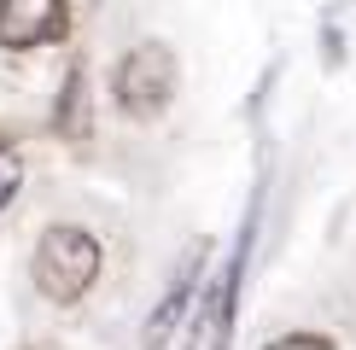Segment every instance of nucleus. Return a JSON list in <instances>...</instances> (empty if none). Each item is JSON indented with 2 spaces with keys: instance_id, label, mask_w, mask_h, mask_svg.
<instances>
[{
  "instance_id": "7",
  "label": "nucleus",
  "mask_w": 356,
  "mask_h": 350,
  "mask_svg": "<svg viewBox=\"0 0 356 350\" xmlns=\"http://www.w3.org/2000/svg\"><path fill=\"white\" fill-rule=\"evenodd\" d=\"M18 181H24V158L12 152V146H0V210L12 204V193H18Z\"/></svg>"
},
{
  "instance_id": "4",
  "label": "nucleus",
  "mask_w": 356,
  "mask_h": 350,
  "mask_svg": "<svg viewBox=\"0 0 356 350\" xmlns=\"http://www.w3.org/2000/svg\"><path fill=\"white\" fill-rule=\"evenodd\" d=\"M70 29V0H0V47H47Z\"/></svg>"
},
{
  "instance_id": "3",
  "label": "nucleus",
  "mask_w": 356,
  "mask_h": 350,
  "mask_svg": "<svg viewBox=\"0 0 356 350\" xmlns=\"http://www.w3.org/2000/svg\"><path fill=\"white\" fill-rule=\"evenodd\" d=\"M245 251H251V233H240L228 269L211 281L199 315H193V333H187V350H228V327H234V298H240V274H245Z\"/></svg>"
},
{
  "instance_id": "8",
  "label": "nucleus",
  "mask_w": 356,
  "mask_h": 350,
  "mask_svg": "<svg viewBox=\"0 0 356 350\" xmlns=\"http://www.w3.org/2000/svg\"><path fill=\"white\" fill-rule=\"evenodd\" d=\"M269 350H333V344L316 339V333H286V339H275Z\"/></svg>"
},
{
  "instance_id": "5",
  "label": "nucleus",
  "mask_w": 356,
  "mask_h": 350,
  "mask_svg": "<svg viewBox=\"0 0 356 350\" xmlns=\"http://www.w3.org/2000/svg\"><path fill=\"white\" fill-rule=\"evenodd\" d=\"M193 269H199V251L187 257L181 281H175V286L164 292V303H158V310H152V321H146V350H164V339L175 333V321H181V310H187V298H193Z\"/></svg>"
},
{
  "instance_id": "6",
  "label": "nucleus",
  "mask_w": 356,
  "mask_h": 350,
  "mask_svg": "<svg viewBox=\"0 0 356 350\" xmlns=\"http://www.w3.org/2000/svg\"><path fill=\"white\" fill-rule=\"evenodd\" d=\"M58 128H65L70 140L88 135V117H82V70H70V76H65V111H58Z\"/></svg>"
},
{
  "instance_id": "2",
  "label": "nucleus",
  "mask_w": 356,
  "mask_h": 350,
  "mask_svg": "<svg viewBox=\"0 0 356 350\" xmlns=\"http://www.w3.org/2000/svg\"><path fill=\"white\" fill-rule=\"evenodd\" d=\"M175 82H181V70H175V53L164 47V41H146V47H135L123 65H117V106L146 123V117L170 111Z\"/></svg>"
},
{
  "instance_id": "1",
  "label": "nucleus",
  "mask_w": 356,
  "mask_h": 350,
  "mask_svg": "<svg viewBox=\"0 0 356 350\" xmlns=\"http://www.w3.org/2000/svg\"><path fill=\"white\" fill-rule=\"evenodd\" d=\"M29 274H35L41 298L76 303V298H88V286L99 281V240L88 228H76V222H58V228L41 233Z\"/></svg>"
}]
</instances>
